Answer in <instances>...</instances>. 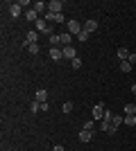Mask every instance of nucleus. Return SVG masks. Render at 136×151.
Returning <instances> with one entry per match:
<instances>
[{"label": "nucleus", "instance_id": "1", "mask_svg": "<svg viewBox=\"0 0 136 151\" xmlns=\"http://www.w3.org/2000/svg\"><path fill=\"white\" fill-rule=\"evenodd\" d=\"M82 29H84V25H82V23H77V20H68V23H66V32H68V34H73V36H77Z\"/></svg>", "mask_w": 136, "mask_h": 151}, {"label": "nucleus", "instance_id": "2", "mask_svg": "<svg viewBox=\"0 0 136 151\" xmlns=\"http://www.w3.org/2000/svg\"><path fill=\"white\" fill-rule=\"evenodd\" d=\"M104 113H107V106H104V104H95V106H93V120L102 122L104 120Z\"/></svg>", "mask_w": 136, "mask_h": 151}, {"label": "nucleus", "instance_id": "3", "mask_svg": "<svg viewBox=\"0 0 136 151\" xmlns=\"http://www.w3.org/2000/svg\"><path fill=\"white\" fill-rule=\"evenodd\" d=\"M61 7H64V2H61V0H50V2H48V12L61 14Z\"/></svg>", "mask_w": 136, "mask_h": 151}, {"label": "nucleus", "instance_id": "4", "mask_svg": "<svg viewBox=\"0 0 136 151\" xmlns=\"http://www.w3.org/2000/svg\"><path fill=\"white\" fill-rule=\"evenodd\" d=\"M32 9L39 14V16H43V14L48 12V2H43V0H36V2L32 5Z\"/></svg>", "mask_w": 136, "mask_h": 151}, {"label": "nucleus", "instance_id": "5", "mask_svg": "<svg viewBox=\"0 0 136 151\" xmlns=\"http://www.w3.org/2000/svg\"><path fill=\"white\" fill-rule=\"evenodd\" d=\"M30 43H39V32L36 29H30L25 34V45H30Z\"/></svg>", "mask_w": 136, "mask_h": 151}, {"label": "nucleus", "instance_id": "6", "mask_svg": "<svg viewBox=\"0 0 136 151\" xmlns=\"http://www.w3.org/2000/svg\"><path fill=\"white\" fill-rule=\"evenodd\" d=\"M34 99L39 101V104H45V101H48V90H45V88H39L36 93H34Z\"/></svg>", "mask_w": 136, "mask_h": 151}, {"label": "nucleus", "instance_id": "7", "mask_svg": "<svg viewBox=\"0 0 136 151\" xmlns=\"http://www.w3.org/2000/svg\"><path fill=\"white\" fill-rule=\"evenodd\" d=\"M61 52H64V59H77V54H75V47L73 45H66V47H61Z\"/></svg>", "mask_w": 136, "mask_h": 151}, {"label": "nucleus", "instance_id": "8", "mask_svg": "<svg viewBox=\"0 0 136 151\" xmlns=\"http://www.w3.org/2000/svg\"><path fill=\"white\" fill-rule=\"evenodd\" d=\"M50 59L52 61H61V59H64V52L59 50V47H50Z\"/></svg>", "mask_w": 136, "mask_h": 151}, {"label": "nucleus", "instance_id": "9", "mask_svg": "<svg viewBox=\"0 0 136 151\" xmlns=\"http://www.w3.org/2000/svg\"><path fill=\"white\" fill-rule=\"evenodd\" d=\"M9 14H12V18H18L20 16V2H12L9 5Z\"/></svg>", "mask_w": 136, "mask_h": 151}, {"label": "nucleus", "instance_id": "10", "mask_svg": "<svg viewBox=\"0 0 136 151\" xmlns=\"http://www.w3.org/2000/svg\"><path fill=\"white\" fill-rule=\"evenodd\" d=\"M39 18H41V16L34 12V9H27V12H25V20H30V23H36Z\"/></svg>", "mask_w": 136, "mask_h": 151}, {"label": "nucleus", "instance_id": "11", "mask_svg": "<svg viewBox=\"0 0 136 151\" xmlns=\"http://www.w3.org/2000/svg\"><path fill=\"white\" fill-rule=\"evenodd\" d=\"M91 138H93V133H91V131H86V129L79 131V142H91Z\"/></svg>", "mask_w": 136, "mask_h": 151}, {"label": "nucleus", "instance_id": "12", "mask_svg": "<svg viewBox=\"0 0 136 151\" xmlns=\"http://www.w3.org/2000/svg\"><path fill=\"white\" fill-rule=\"evenodd\" d=\"M84 29L89 32V34H93V32L97 29V23H95V20H86V23H84Z\"/></svg>", "mask_w": 136, "mask_h": 151}, {"label": "nucleus", "instance_id": "13", "mask_svg": "<svg viewBox=\"0 0 136 151\" xmlns=\"http://www.w3.org/2000/svg\"><path fill=\"white\" fill-rule=\"evenodd\" d=\"M59 36H61V43H64V47H66V45H71V41H73V34H68V32H61Z\"/></svg>", "mask_w": 136, "mask_h": 151}, {"label": "nucleus", "instance_id": "14", "mask_svg": "<svg viewBox=\"0 0 136 151\" xmlns=\"http://www.w3.org/2000/svg\"><path fill=\"white\" fill-rule=\"evenodd\" d=\"M48 41H50L52 47H59V43H61V36H59V34H52V36H48Z\"/></svg>", "mask_w": 136, "mask_h": 151}, {"label": "nucleus", "instance_id": "15", "mask_svg": "<svg viewBox=\"0 0 136 151\" xmlns=\"http://www.w3.org/2000/svg\"><path fill=\"white\" fill-rule=\"evenodd\" d=\"M118 59L127 61V59H129V50H127V47H118Z\"/></svg>", "mask_w": 136, "mask_h": 151}, {"label": "nucleus", "instance_id": "16", "mask_svg": "<svg viewBox=\"0 0 136 151\" xmlns=\"http://www.w3.org/2000/svg\"><path fill=\"white\" fill-rule=\"evenodd\" d=\"M27 52H30V54H39V52H41V45L39 43H30V45H27Z\"/></svg>", "mask_w": 136, "mask_h": 151}, {"label": "nucleus", "instance_id": "17", "mask_svg": "<svg viewBox=\"0 0 136 151\" xmlns=\"http://www.w3.org/2000/svg\"><path fill=\"white\" fill-rule=\"evenodd\" d=\"M89 36H91L89 32H86V29H82V32H79V34H77V41H82V43H86V41H89Z\"/></svg>", "mask_w": 136, "mask_h": 151}, {"label": "nucleus", "instance_id": "18", "mask_svg": "<svg viewBox=\"0 0 136 151\" xmlns=\"http://www.w3.org/2000/svg\"><path fill=\"white\" fill-rule=\"evenodd\" d=\"M125 124L127 126H136V115H125Z\"/></svg>", "mask_w": 136, "mask_h": 151}, {"label": "nucleus", "instance_id": "19", "mask_svg": "<svg viewBox=\"0 0 136 151\" xmlns=\"http://www.w3.org/2000/svg\"><path fill=\"white\" fill-rule=\"evenodd\" d=\"M125 115H136V104H127L125 106Z\"/></svg>", "mask_w": 136, "mask_h": 151}, {"label": "nucleus", "instance_id": "20", "mask_svg": "<svg viewBox=\"0 0 136 151\" xmlns=\"http://www.w3.org/2000/svg\"><path fill=\"white\" fill-rule=\"evenodd\" d=\"M55 23H57V25H66L68 20H66V16H64V14H57V16H55Z\"/></svg>", "mask_w": 136, "mask_h": 151}, {"label": "nucleus", "instance_id": "21", "mask_svg": "<svg viewBox=\"0 0 136 151\" xmlns=\"http://www.w3.org/2000/svg\"><path fill=\"white\" fill-rule=\"evenodd\" d=\"M120 72H132V63L129 61H123V63H120Z\"/></svg>", "mask_w": 136, "mask_h": 151}, {"label": "nucleus", "instance_id": "22", "mask_svg": "<svg viewBox=\"0 0 136 151\" xmlns=\"http://www.w3.org/2000/svg\"><path fill=\"white\" fill-rule=\"evenodd\" d=\"M30 111H32V113H39V111H41V104H39L36 99H34L32 104H30Z\"/></svg>", "mask_w": 136, "mask_h": 151}, {"label": "nucleus", "instance_id": "23", "mask_svg": "<svg viewBox=\"0 0 136 151\" xmlns=\"http://www.w3.org/2000/svg\"><path fill=\"white\" fill-rule=\"evenodd\" d=\"M84 129H86V131H93V129H95V120H86L84 122Z\"/></svg>", "mask_w": 136, "mask_h": 151}, {"label": "nucleus", "instance_id": "24", "mask_svg": "<svg viewBox=\"0 0 136 151\" xmlns=\"http://www.w3.org/2000/svg\"><path fill=\"white\" fill-rule=\"evenodd\" d=\"M61 111L64 113H73V101H66L64 106H61Z\"/></svg>", "mask_w": 136, "mask_h": 151}, {"label": "nucleus", "instance_id": "25", "mask_svg": "<svg viewBox=\"0 0 136 151\" xmlns=\"http://www.w3.org/2000/svg\"><path fill=\"white\" fill-rule=\"evenodd\" d=\"M71 65H73V68H75V70H79V68H82V59H73V61H71Z\"/></svg>", "mask_w": 136, "mask_h": 151}, {"label": "nucleus", "instance_id": "26", "mask_svg": "<svg viewBox=\"0 0 136 151\" xmlns=\"http://www.w3.org/2000/svg\"><path fill=\"white\" fill-rule=\"evenodd\" d=\"M127 61H129L132 65H134V63H136V52H129V59H127Z\"/></svg>", "mask_w": 136, "mask_h": 151}, {"label": "nucleus", "instance_id": "27", "mask_svg": "<svg viewBox=\"0 0 136 151\" xmlns=\"http://www.w3.org/2000/svg\"><path fill=\"white\" fill-rule=\"evenodd\" d=\"M32 5L34 2H30V0H20V7H30V9H32Z\"/></svg>", "mask_w": 136, "mask_h": 151}, {"label": "nucleus", "instance_id": "28", "mask_svg": "<svg viewBox=\"0 0 136 151\" xmlns=\"http://www.w3.org/2000/svg\"><path fill=\"white\" fill-rule=\"evenodd\" d=\"M52 151H66V149H64L61 145H55V147H52Z\"/></svg>", "mask_w": 136, "mask_h": 151}, {"label": "nucleus", "instance_id": "29", "mask_svg": "<svg viewBox=\"0 0 136 151\" xmlns=\"http://www.w3.org/2000/svg\"><path fill=\"white\" fill-rule=\"evenodd\" d=\"M132 93H134V95H136V81H134V83H132Z\"/></svg>", "mask_w": 136, "mask_h": 151}, {"label": "nucleus", "instance_id": "30", "mask_svg": "<svg viewBox=\"0 0 136 151\" xmlns=\"http://www.w3.org/2000/svg\"><path fill=\"white\" fill-rule=\"evenodd\" d=\"M134 129H136V126H134Z\"/></svg>", "mask_w": 136, "mask_h": 151}]
</instances>
